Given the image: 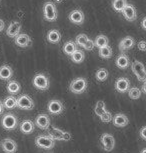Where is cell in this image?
<instances>
[{
  "mask_svg": "<svg viewBox=\"0 0 146 153\" xmlns=\"http://www.w3.org/2000/svg\"><path fill=\"white\" fill-rule=\"evenodd\" d=\"M87 79L84 77H77L69 84V90L74 94H82L87 89Z\"/></svg>",
  "mask_w": 146,
  "mask_h": 153,
  "instance_id": "obj_1",
  "label": "cell"
},
{
  "mask_svg": "<svg viewBox=\"0 0 146 153\" xmlns=\"http://www.w3.org/2000/svg\"><path fill=\"white\" fill-rule=\"evenodd\" d=\"M32 83H33L34 87H35L36 89H38V90L45 91L50 87L49 78H48L45 74H42V73L36 74L35 76L33 77Z\"/></svg>",
  "mask_w": 146,
  "mask_h": 153,
  "instance_id": "obj_2",
  "label": "cell"
},
{
  "mask_svg": "<svg viewBox=\"0 0 146 153\" xmlns=\"http://www.w3.org/2000/svg\"><path fill=\"white\" fill-rule=\"evenodd\" d=\"M1 125L5 130H14L18 127V119L12 113H6L1 119Z\"/></svg>",
  "mask_w": 146,
  "mask_h": 153,
  "instance_id": "obj_3",
  "label": "cell"
},
{
  "mask_svg": "<svg viewBox=\"0 0 146 153\" xmlns=\"http://www.w3.org/2000/svg\"><path fill=\"white\" fill-rule=\"evenodd\" d=\"M43 15L44 18L48 20V21H56L57 17H58V14H57V9L56 6L53 2L51 1H47L45 2L43 5Z\"/></svg>",
  "mask_w": 146,
  "mask_h": 153,
  "instance_id": "obj_4",
  "label": "cell"
},
{
  "mask_svg": "<svg viewBox=\"0 0 146 153\" xmlns=\"http://www.w3.org/2000/svg\"><path fill=\"white\" fill-rule=\"evenodd\" d=\"M35 145L39 148L50 150L55 146V141L48 135H39L35 139Z\"/></svg>",
  "mask_w": 146,
  "mask_h": 153,
  "instance_id": "obj_5",
  "label": "cell"
},
{
  "mask_svg": "<svg viewBox=\"0 0 146 153\" xmlns=\"http://www.w3.org/2000/svg\"><path fill=\"white\" fill-rule=\"evenodd\" d=\"M35 106L33 99L29 95L27 94H22L17 98V107L23 110H32Z\"/></svg>",
  "mask_w": 146,
  "mask_h": 153,
  "instance_id": "obj_6",
  "label": "cell"
},
{
  "mask_svg": "<svg viewBox=\"0 0 146 153\" xmlns=\"http://www.w3.org/2000/svg\"><path fill=\"white\" fill-rule=\"evenodd\" d=\"M48 136H50L54 141H69L71 139V134L69 132L63 131L55 127H51Z\"/></svg>",
  "mask_w": 146,
  "mask_h": 153,
  "instance_id": "obj_7",
  "label": "cell"
},
{
  "mask_svg": "<svg viewBox=\"0 0 146 153\" xmlns=\"http://www.w3.org/2000/svg\"><path fill=\"white\" fill-rule=\"evenodd\" d=\"M131 69L132 72L135 74V76L137 77V79L141 82H144L146 79V73H145V67L144 64L141 61L138 60H134L131 64Z\"/></svg>",
  "mask_w": 146,
  "mask_h": 153,
  "instance_id": "obj_8",
  "label": "cell"
},
{
  "mask_svg": "<svg viewBox=\"0 0 146 153\" xmlns=\"http://www.w3.org/2000/svg\"><path fill=\"white\" fill-rule=\"evenodd\" d=\"M100 142L103 149L107 152H110L115 148V138L110 133H103L100 137Z\"/></svg>",
  "mask_w": 146,
  "mask_h": 153,
  "instance_id": "obj_9",
  "label": "cell"
},
{
  "mask_svg": "<svg viewBox=\"0 0 146 153\" xmlns=\"http://www.w3.org/2000/svg\"><path fill=\"white\" fill-rule=\"evenodd\" d=\"M51 124L50 117L48 114H38L34 120V125H36L38 128L42 129V130H48Z\"/></svg>",
  "mask_w": 146,
  "mask_h": 153,
  "instance_id": "obj_10",
  "label": "cell"
},
{
  "mask_svg": "<svg viewBox=\"0 0 146 153\" xmlns=\"http://www.w3.org/2000/svg\"><path fill=\"white\" fill-rule=\"evenodd\" d=\"M47 109L51 115H59L64 111V105L60 100L53 99L48 102Z\"/></svg>",
  "mask_w": 146,
  "mask_h": 153,
  "instance_id": "obj_11",
  "label": "cell"
},
{
  "mask_svg": "<svg viewBox=\"0 0 146 153\" xmlns=\"http://www.w3.org/2000/svg\"><path fill=\"white\" fill-rule=\"evenodd\" d=\"M15 38V44L18 46V47H21V48H25V47H28L30 46V44L32 43V39L30 38V36L28 34H25V33H19L18 35L14 37Z\"/></svg>",
  "mask_w": 146,
  "mask_h": 153,
  "instance_id": "obj_12",
  "label": "cell"
},
{
  "mask_svg": "<svg viewBox=\"0 0 146 153\" xmlns=\"http://www.w3.org/2000/svg\"><path fill=\"white\" fill-rule=\"evenodd\" d=\"M130 88V81L126 77H119L115 81V89L120 93H125Z\"/></svg>",
  "mask_w": 146,
  "mask_h": 153,
  "instance_id": "obj_13",
  "label": "cell"
},
{
  "mask_svg": "<svg viewBox=\"0 0 146 153\" xmlns=\"http://www.w3.org/2000/svg\"><path fill=\"white\" fill-rule=\"evenodd\" d=\"M122 15L124 16V18L128 20V21H134L136 18H137V12H136V9L133 5L131 4H126L125 7L122 9Z\"/></svg>",
  "mask_w": 146,
  "mask_h": 153,
  "instance_id": "obj_14",
  "label": "cell"
},
{
  "mask_svg": "<svg viewBox=\"0 0 146 153\" xmlns=\"http://www.w3.org/2000/svg\"><path fill=\"white\" fill-rule=\"evenodd\" d=\"M1 147L5 153H15L17 151V148H18L17 143L11 138H5L2 140Z\"/></svg>",
  "mask_w": 146,
  "mask_h": 153,
  "instance_id": "obj_15",
  "label": "cell"
},
{
  "mask_svg": "<svg viewBox=\"0 0 146 153\" xmlns=\"http://www.w3.org/2000/svg\"><path fill=\"white\" fill-rule=\"evenodd\" d=\"M68 18L72 23L76 25H81L83 24V22H84V13L82 12L80 9H75V10H72L71 12L69 13V15H68Z\"/></svg>",
  "mask_w": 146,
  "mask_h": 153,
  "instance_id": "obj_16",
  "label": "cell"
},
{
  "mask_svg": "<svg viewBox=\"0 0 146 153\" xmlns=\"http://www.w3.org/2000/svg\"><path fill=\"white\" fill-rule=\"evenodd\" d=\"M134 45H135V40H134L133 37L126 36L119 42V50L121 51V52L129 50V49L134 47Z\"/></svg>",
  "mask_w": 146,
  "mask_h": 153,
  "instance_id": "obj_17",
  "label": "cell"
},
{
  "mask_svg": "<svg viewBox=\"0 0 146 153\" xmlns=\"http://www.w3.org/2000/svg\"><path fill=\"white\" fill-rule=\"evenodd\" d=\"M115 64L118 68L120 69H126L130 66V60L126 54L121 52L117 56V58L115 60Z\"/></svg>",
  "mask_w": 146,
  "mask_h": 153,
  "instance_id": "obj_18",
  "label": "cell"
},
{
  "mask_svg": "<svg viewBox=\"0 0 146 153\" xmlns=\"http://www.w3.org/2000/svg\"><path fill=\"white\" fill-rule=\"evenodd\" d=\"M34 128H35V125H34V122L30 119H26L23 120L19 125V129L22 133L24 134H31L34 132Z\"/></svg>",
  "mask_w": 146,
  "mask_h": 153,
  "instance_id": "obj_19",
  "label": "cell"
},
{
  "mask_svg": "<svg viewBox=\"0 0 146 153\" xmlns=\"http://www.w3.org/2000/svg\"><path fill=\"white\" fill-rule=\"evenodd\" d=\"M112 122L113 125L116 127H125L129 122V119L125 114L117 113L112 117Z\"/></svg>",
  "mask_w": 146,
  "mask_h": 153,
  "instance_id": "obj_20",
  "label": "cell"
},
{
  "mask_svg": "<svg viewBox=\"0 0 146 153\" xmlns=\"http://www.w3.org/2000/svg\"><path fill=\"white\" fill-rule=\"evenodd\" d=\"M13 76V69L9 65L4 64L0 66V79L3 81H8Z\"/></svg>",
  "mask_w": 146,
  "mask_h": 153,
  "instance_id": "obj_21",
  "label": "cell"
},
{
  "mask_svg": "<svg viewBox=\"0 0 146 153\" xmlns=\"http://www.w3.org/2000/svg\"><path fill=\"white\" fill-rule=\"evenodd\" d=\"M20 30H21V23L19 21H12L7 28L6 34L9 37H15L20 33Z\"/></svg>",
  "mask_w": 146,
  "mask_h": 153,
  "instance_id": "obj_22",
  "label": "cell"
},
{
  "mask_svg": "<svg viewBox=\"0 0 146 153\" xmlns=\"http://www.w3.org/2000/svg\"><path fill=\"white\" fill-rule=\"evenodd\" d=\"M61 40V33L57 29H52L48 31L47 33V41L52 43V44H57Z\"/></svg>",
  "mask_w": 146,
  "mask_h": 153,
  "instance_id": "obj_23",
  "label": "cell"
},
{
  "mask_svg": "<svg viewBox=\"0 0 146 153\" xmlns=\"http://www.w3.org/2000/svg\"><path fill=\"white\" fill-rule=\"evenodd\" d=\"M6 89H7L8 93L17 94V93H19L20 90H21V85H20L19 82L15 81V80H11V81L8 82Z\"/></svg>",
  "mask_w": 146,
  "mask_h": 153,
  "instance_id": "obj_24",
  "label": "cell"
},
{
  "mask_svg": "<svg viewBox=\"0 0 146 153\" xmlns=\"http://www.w3.org/2000/svg\"><path fill=\"white\" fill-rule=\"evenodd\" d=\"M76 49H77L76 43L70 40V41H67V42L64 43L62 50H63L64 54H66V55H68V56H71L72 55V53L76 50Z\"/></svg>",
  "mask_w": 146,
  "mask_h": 153,
  "instance_id": "obj_25",
  "label": "cell"
},
{
  "mask_svg": "<svg viewBox=\"0 0 146 153\" xmlns=\"http://www.w3.org/2000/svg\"><path fill=\"white\" fill-rule=\"evenodd\" d=\"M98 54H99V56L101 57V58L109 59L110 57H112V54H113L112 48H111L109 45H106V46H103V47H100L99 48V51H98Z\"/></svg>",
  "mask_w": 146,
  "mask_h": 153,
  "instance_id": "obj_26",
  "label": "cell"
},
{
  "mask_svg": "<svg viewBox=\"0 0 146 153\" xmlns=\"http://www.w3.org/2000/svg\"><path fill=\"white\" fill-rule=\"evenodd\" d=\"M4 108L6 109H14L17 107V98L14 96H8L4 99L3 102Z\"/></svg>",
  "mask_w": 146,
  "mask_h": 153,
  "instance_id": "obj_27",
  "label": "cell"
},
{
  "mask_svg": "<svg viewBox=\"0 0 146 153\" xmlns=\"http://www.w3.org/2000/svg\"><path fill=\"white\" fill-rule=\"evenodd\" d=\"M108 43H109V39H108L106 35H103V34H100L94 40V46H96L98 48L108 45Z\"/></svg>",
  "mask_w": 146,
  "mask_h": 153,
  "instance_id": "obj_28",
  "label": "cell"
},
{
  "mask_svg": "<svg viewBox=\"0 0 146 153\" xmlns=\"http://www.w3.org/2000/svg\"><path fill=\"white\" fill-rule=\"evenodd\" d=\"M70 57H71V60H72L74 63H82L85 59V54L82 50L76 49Z\"/></svg>",
  "mask_w": 146,
  "mask_h": 153,
  "instance_id": "obj_29",
  "label": "cell"
},
{
  "mask_svg": "<svg viewBox=\"0 0 146 153\" xmlns=\"http://www.w3.org/2000/svg\"><path fill=\"white\" fill-rule=\"evenodd\" d=\"M108 75H109V73H108V70L105 68H100L98 69V70L96 71L95 73V77L97 79V81H100V82H103L105 81L107 78H108Z\"/></svg>",
  "mask_w": 146,
  "mask_h": 153,
  "instance_id": "obj_30",
  "label": "cell"
},
{
  "mask_svg": "<svg viewBox=\"0 0 146 153\" xmlns=\"http://www.w3.org/2000/svg\"><path fill=\"white\" fill-rule=\"evenodd\" d=\"M126 4H127V0H113L112 8L115 11H117V12H121Z\"/></svg>",
  "mask_w": 146,
  "mask_h": 153,
  "instance_id": "obj_31",
  "label": "cell"
},
{
  "mask_svg": "<svg viewBox=\"0 0 146 153\" xmlns=\"http://www.w3.org/2000/svg\"><path fill=\"white\" fill-rule=\"evenodd\" d=\"M127 92H128V96H129V98H131V99H133V100L139 99L142 94L141 90L137 87H131V88H129V90Z\"/></svg>",
  "mask_w": 146,
  "mask_h": 153,
  "instance_id": "obj_32",
  "label": "cell"
},
{
  "mask_svg": "<svg viewBox=\"0 0 146 153\" xmlns=\"http://www.w3.org/2000/svg\"><path fill=\"white\" fill-rule=\"evenodd\" d=\"M105 111H106V109H105V103H104V101L99 100L98 102L96 103V105H95V108H94V112H95V114L97 115V116L100 117L103 113H104Z\"/></svg>",
  "mask_w": 146,
  "mask_h": 153,
  "instance_id": "obj_33",
  "label": "cell"
},
{
  "mask_svg": "<svg viewBox=\"0 0 146 153\" xmlns=\"http://www.w3.org/2000/svg\"><path fill=\"white\" fill-rule=\"evenodd\" d=\"M87 40H88V36L86 35V34H78V35L76 36L75 41H74V42L76 43V45L83 46Z\"/></svg>",
  "mask_w": 146,
  "mask_h": 153,
  "instance_id": "obj_34",
  "label": "cell"
},
{
  "mask_svg": "<svg viewBox=\"0 0 146 153\" xmlns=\"http://www.w3.org/2000/svg\"><path fill=\"white\" fill-rule=\"evenodd\" d=\"M112 117H113V115L110 113V112H108L107 110L103 113L101 116H100L99 118L101 119L102 122H104V123H109L112 121Z\"/></svg>",
  "mask_w": 146,
  "mask_h": 153,
  "instance_id": "obj_35",
  "label": "cell"
},
{
  "mask_svg": "<svg viewBox=\"0 0 146 153\" xmlns=\"http://www.w3.org/2000/svg\"><path fill=\"white\" fill-rule=\"evenodd\" d=\"M82 47L84 48L85 50H88V51L93 50V48L95 47V46H94V41H93V40H91V39L88 38V40H87L86 42H85V44L83 45Z\"/></svg>",
  "mask_w": 146,
  "mask_h": 153,
  "instance_id": "obj_36",
  "label": "cell"
},
{
  "mask_svg": "<svg viewBox=\"0 0 146 153\" xmlns=\"http://www.w3.org/2000/svg\"><path fill=\"white\" fill-rule=\"evenodd\" d=\"M138 49L140 51H146V43L144 40H141V41H139L138 42Z\"/></svg>",
  "mask_w": 146,
  "mask_h": 153,
  "instance_id": "obj_37",
  "label": "cell"
},
{
  "mask_svg": "<svg viewBox=\"0 0 146 153\" xmlns=\"http://www.w3.org/2000/svg\"><path fill=\"white\" fill-rule=\"evenodd\" d=\"M146 127L143 126L141 128V130H140V137L142 138V140H146Z\"/></svg>",
  "mask_w": 146,
  "mask_h": 153,
  "instance_id": "obj_38",
  "label": "cell"
},
{
  "mask_svg": "<svg viewBox=\"0 0 146 153\" xmlns=\"http://www.w3.org/2000/svg\"><path fill=\"white\" fill-rule=\"evenodd\" d=\"M4 28H5V23H4L3 20L0 19V32H1V31H3Z\"/></svg>",
  "mask_w": 146,
  "mask_h": 153,
  "instance_id": "obj_39",
  "label": "cell"
},
{
  "mask_svg": "<svg viewBox=\"0 0 146 153\" xmlns=\"http://www.w3.org/2000/svg\"><path fill=\"white\" fill-rule=\"evenodd\" d=\"M3 112H4V106H3V103H2V101L0 100V115H2Z\"/></svg>",
  "mask_w": 146,
  "mask_h": 153,
  "instance_id": "obj_40",
  "label": "cell"
},
{
  "mask_svg": "<svg viewBox=\"0 0 146 153\" xmlns=\"http://www.w3.org/2000/svg\"><path fill=\"white\" fill-rule=\"evenodd\" d=\"M141 25H142V28L143 29H146V18L144 17V18L142 19V22H141Z\"/></svg>",
  "mask_w": 146,
  "mask_h": 153,
  "instance_id": "obj_41",
  "label": "cell"
},
{
  "mask_svg": "<svg viewBox=\"0 0 146 153\" xmlns=\"http://www.w3.org/2000/svg\"><path fill=\"white\" fill-rule=\"evenodd\" d=\"M143 84H142V92L141 93H146V82L144 81V82H142Z\"/></svg>",
  "mask_w": 146,
  "mask_h": 153,
  "instance_id": "obj_42",
  "label": "cell"
},
{
  "mask_svg": "<svg viewBox=\"0 0 146 153\" xmlns=\"http://www.w3.org/2000/svg\"><path fill=\"white\" fill-rule=\"evenodd\" d=\"M141 153H146V148H143V149H142V151H141Z\"/></svg>",
  "mask_w": 146,
  "mask_h": 153,
  "instance_id": "obj_43",
  "label": "cell"
}]
</instances>
